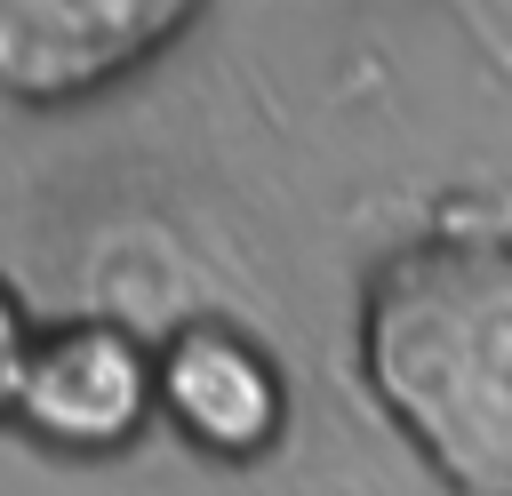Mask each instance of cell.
Segmentation results:
<instances>
[{
    "instance_id": "6da1fadb",
    "label": "cell",
    "mask_w": 512,
    "mask_h": 496,
    "mask_svg": "<svg viewBox=\"0 0 512 496\" xmlns=\"http://www.w3.org/2000/svg\"><path fill=\"white\" fill-rule=\"evenodd\" d=\"M352 352L376 416L448 496H512V240L440 224L360 280Z\"/></svg>"
},
{
    "instance_id": "5b68a950",
    "label": "cell",
    "mask_w": 512,
    "mask_h": 496,
    "mask_svg": "<svg viewBox=\"0 0 512 496\" xmlns=\"http://www.w3.org/2000/svg\"><path fill=\"white\" fill-rule=\"evenodd\" d=\"M24 352H32V312H24V296L0 280V432H16V384H24Z\"/></svg>"
},
{
    "instance_id": "3957f363",
    "label": "cell",
    "mask_w": 512,
    "mask_h": 496,
    "mask_svg": "<svg viewBox=\"0 0 512 496\" xmlns=\"http://www.w3.org/2000/svg\"><path fill=\"white\" fill-rule=\"evenodd\" d=\"M160 424L208 464H264L288 440V368L224 312H184L152 336Z\"/></svg>"
},
{
    "instance_id": "7a4b0ae2",
    "label": "cell",
    "mask_w": 512,
    "mask_h": 496,
    "mask_svg": "<svg viewBox=\"0 0 512 496\" xmlns=\"http://www.w3.org/2000/svg\"><path fill=\"white\" fill-rule=\"evenodd\" d=\"M160 424L152 336L120 312L40 320L16 384V432L48 456H128Z\"/></svg>"
},
{
    "instance_id": "277c9868",
    "label": "cell",
    "mask_w": 512,
    "mask_h": 496,
    "mask_svg": "<svg viewBox=\"0 0 512 496\" xmlns=\"http://www.w3.org/2000/svg\"><path fill=\"white\" fill-rule=\"evenodd\" d=\"M200 24L192 0H0V96L8 104H80Z\"/></svg>"
}]
</instances>
